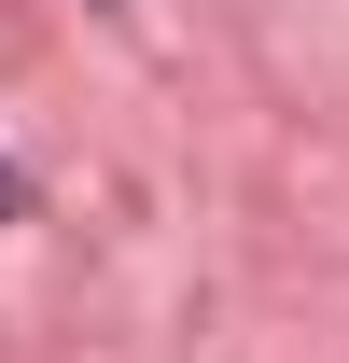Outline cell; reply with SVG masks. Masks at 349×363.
I'll list each match as a JSON object with an SVG mask.
<instances>
[{
  "label": "cell",
  "mask_w": 349,
  "mask_h": 363,
  "mask_svg": "<svg viewBox=\"0 0 349 363\" xmlns=\"http://www.w3.org/2000/svg\"><path fill=\"white\" fill-rule=\"evenodd\" d=\"M0 210H14V182H0Z\"/></svg>",
  "instance_id": "cell-1"
}]
</instances>
